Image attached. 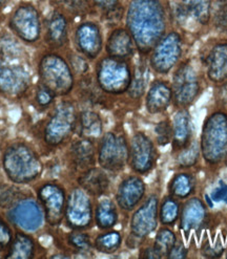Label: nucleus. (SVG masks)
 Instances as JSON below:
<instances>
[{
  "mask_svg": "<svg viewBox=\"0 0 227 259\" xmlns=\"http://www.w3.org/2000/svg\"><path fill=\"white\" fill-rule=\"evenodd\" d=\"M125 22L136 49L141 55H148L173 24L170 0H130Z\"/></svg>",
  "mask_w": 227,
  "mask_h": 259,
  "instance_id": "nucleus-1",
  "label": "nucleus"
},
{
  "mask_svg": "<svg viewBox=\"0 0 227 259\" xmlns=\"http://www.w3.org/2000/svg\"><path fill=\"white\" fill-rule=\"evenodd\" d=\"M212 0H170L172 23L183 36H200L211 28Z\"/></svg>",
  "mask_w": 227,
  "mask_h": 259,
  "instance_id": "nucleus-2",
  "label": "nucleus"
},
{
  "mask_svg": "<svg viewBox=\"0 0 227 259\" xmlns=\"http://www.w3.org/2000/svg\"><path fill=\"white\" fill-rule=\"evenodd\" d=\"M194 59L182 60L174 70L172 80L173 103L179 109L188 108L203 93V77Z\"/></svg>",
  "mask_w": 227,
  "mask_h": 259,
  "instance_id": "nucleus-3",
  "label": "nucleus"
},
{
  "mask_svg": "<svg viewBox=\"0 0 227 259\" xmlns=\"http://www.w3.org/2000/svg\"><path fill=\"white\" fill-rule=\"evenodd\" d=\"M4 167L10 180L17 184L34 181L42 171V163L37 153L22 143L14 144L6 150Z\"/></svg>",
  "mask_w": 227,
  "mask_h": 259,
  "instance_id": "nucleus-4",
  "label": "nucleus"
},
{
  "mask_svg": "<svg viewBox=\"0 0 227 259\" xmlns=\"http://www.w3.org/2000/svg\"><path fill=\"white\" fill-rule=\"evenodd\" d=\"M202 148L207 162L218 164L227 153V107L221 105L206 118Z\"/></svg>",
  "mask_w": 227,
  "mask_h": 259,
  "instance_id": "nucleus-5",
  "label": "nucleus"
},
{
  "mask_svg": "<svg viewBox=\"0 0 227 259\" xmlns=\"http://www.w3.org/2000/svg\"><path fill=\"white\" fill-rule=\"evenodd\" d=\"M132 79V68L126 59H118L107 56L97 63V85L106 94H124L129 91Z\"/></svg>",
  "mask_w": 227,
  "mask_h": 259,
  "instance_id": "nucleus-6",
  "label": "nucleus"
},
{
  "mask_svg": "<svg viewBox=\"0 0 227 259\" xmlns=\"http://www.w3.org/2000/svg\"><path fill=\"white\" fill-rule=\"evenodd\" d=\"M200 65L207 81L217 88L227 84V35L209 39L200 54Z\"/></svg>",
  "mask_w": 227,
  "mask_h": 259,
  "instance_id": "nucleus-7",
  "label": "nucleus"
},
{
  "mask_svg": "<svg viewBox=\"0 0 227 259\" xmlns=\"http://www.w3.org/2000/svg\"><path fill=\"white\" fill-rule=\"evenodd\" d=\"M41 84L56 97L65 96L74 88L73 71L67 62L58 55L45 56L39 63Z\"/></svg>",
  "mask_w": 227,
  "mask_h": 259,
  "instance_id": "nucleus-8",
  "label": "nucleus"
},
{
  "mask_svg": "<svg viewBox=\"0 0 227 259\" xmlns=\"http://www.w3.org/2000/svg\"><path fill=\"white\" fill-rule=\"evenodd\" d=\"M184 36L178 30L168 31L149 53V66L159 75H167L183 60Z\"/></svg>",
  "mask_w": 227,
  "mask_h": 259,
  "instance_id": "nucleus-9",
  "label": "nucleus"
},
{
  "mask_svg": "<svg viewBox=\"0 0 227 259\" xmlns=\"http://www.w3.org/2000/svg\"><path fill=\"white\" fill-rule=\"evenodd\" d=\"M78 114L72 102H61L56 106L45 129V138L53 146L60 145L72 135L77 127Z\"/></svg>",
  "mask_w": 227,
  "mask_h": 259,
  "instance_id": "nucleus-10",
  "label": "nucleus"
},
{
  "mask_svg": "<svg viewBox=\"0 0 227 259\" xmlns=\"http://www.w3.org/2000/svg\"><path fill=\"white\" fill-rule=\"evenodd\" d=\"M127 159L129 148L125 138L115 133L104 135L99 146V163L101 167L110 171H119L124 168Z\"/></svg>",
  "mask_w": 227,
  "mask_h": 259,
  "instance_id": "nucleus-11",
  "label": "nucleus"
},
{
  "mask_svg": "<svg viewBox=\"0 0 227 259\" xmlns=\"http://www.w3.org/2000/svg\"><path fill=\"white\" fill-rule=\"evenodd\" d=\"M13 32L26 42H36L41 34V23L37 10L30 4L19 6L11 17Z\"/></svg>",
  "mask_w": 227,
  "mask_h": 259,
  "instance_id": "nucleus-12",
  "label": "nucleus"
},
{
  "mask_svg": "<svg viewBox=\"0 0 227 259\" xmlns=\"http://www.w3.org/2000/svg\"><path fill=\"white\" fill-rule=\"evenodd\" d=\"M74 40L77 50L88 59H96L103 48L101 27L96 22L85 21L76 27Z\"/></svg>",
  "mask_w": 227,
  "mask_h": 259,
  "instance_id": "nucleus-13",
  "label": "nucleus"
},
{
  "mask_svg": "<svg viewBox=\"0 0 227 259\" xmlns=\"http://www.w3.org/2000/svg\"><path fill=\"white\" fill-rule=\"evenodd\" d=\"M38 197L50 225H58L65 212V195L61 187L52 183L45 184L38 190Z\"/></svg>",
  "mask_w": 227,
  "mask_h": 259,
  "instance_id": "nucleus-14",
  "label": "nucleus"
},
{
  "mask_svg": "<svg viewBox=\"0 0 227 259\" xmlns=\"http://www.w3.org/2000/svg\"><path fill=\"white\" fill-rule=\"evenodd\" d=\"M30 83V74L23 66L9 64L0 58V92L18 96L28 89Z\"/></svg>",
  "mask_w": 227,
  "mask_h": 259,
  "instance_id": "nucleus-15",
  "label": "nucleus"
},
{
  "mask_svg": "<svg viewBox=\"0 0 227 259\" xmlns=\"http://www.w3.org/2000/svg\"><path fill=\"white\" fill-rule=\"evenodd\" d=\"M65 214L67 224L72 228H88L92 223V204L87 193L80 189H75L70 193Z\"/></svg>",
  "mask_w": 227,
  "mask_h": 259,
  "instance_id": "nucleus-16",
  "label": "nucleus"
},
{
  "mask_svg": "<svg viewBox=\"0 0 227 259\" xmlns=\"http://www.w3.org/2000/svg\"><path fill=\"white\" fill-rule=\"evenodd\" d=\"M158 199L156 196H150L141 208H139L131 222L132 235L137 238H143L154 231L157 226Z\"/></svg>",
  "mask_w": 227,
  "mask_h": 259,
  "instance_id": "nucleus-17",
  "label": "nucleus"
},
{
  "mask_svg": "<svg viewBox=\"0 0 227 259\" xmlns=\"http://www.w3.org/2000/svg\"><path fill=\"white\" fill-rule=\"evenodd\" d=\"M155 160L156 153L152 141L143 134L135 135L131 144L132 167L140 174H145L152 169Z\"/></svg>",
  "mask_w": 227,
  "mask_h": 259,
  "instance_id": "nucleus-18",
  "label": "nucleus"
},
{
  "mask_svg": "<svg viewBox=\"0 0 227 259\" xmlns=\"http://www.w3.org/2000/svg\"><path fill=\"white\" fill-rule=\"evenodd\" d=\"M13 223L26 231H35L44 221V215L36 201L32 199L22 200L10 212Z\"/></svg>",
  "mask_w": 227,
  "mask_h": 259,
  "instance_id": "nucleus-19",
  "label": "nucleus"
},
{
  "mask_svg": "<svg viewBox=\"0 0 227 259\" xmlns=\"http://www.w3.org/2000/svg\"><path fill=\"white\" fill-rule=\"evenodd\" d=\"M173 103L172 84L166 80H156L146 94L145 107L152 114L162 113Z\"/></svg>",
  "mask_w": 227,
  "mask_h": 259,
  "instance_id": "nucleus-20",
  "label": "nucleus"
},
{
  "mask_svg": "<svg viewBox=\"0 0 227 259\" xmlns=\"http://www.w3.org/2000/svg\"><path fill=\"white\" fill-rule=\"evenodd\" d=\"M106 54L118 59H129L135 53V41L127 28L117 27L109 34L106 45Z\"/></svg>",
  "mask_w": 227,
  "mask_h": 259,
  "instance_id": "nucleus-21",
  "label": "nucleus"
},
{
  "mask_svg": "<svg viewBox=\"0 0 227 259\" xmlns=\"http://www.w3.org/2000/svg\"><path fill=\"white\" fill-rule=\"evenodd\" d=\"M145 186L143 181L137 177H130L125 179L119 186L117 193V201L119 206L126 210H133L136 205L143 197Z\"/></svg>",
  "mask_w": 227,
  "mask_h": 259,
  "instance_id": "nucleus-22",
  "label": "nucleus"
},
{
  "mask_svg": "<svg viewBox=\"0 0 227 259\" xmlns=\"http://www.w3.org/2000/svg\"><path fill=\"white\" fill-rule=\"evenodd\" d=\"M193 135L192 118L186 108L179 109L173 121V137H174V148L183 149L188 146V142Z\"/></svg>",
  "mask_w": 227,
  "mask_h": 259,
  "instance_id": "nucleus-23",
  "label": "nucleus"
},
{
  "mask_svg": "<svg viewBox=\"0 0 227 259\" xmlns=\"http://www.w3.org/2000/svg\"><path fill=\"white\" fill-rule=\"evenodd\" d=\"M68 23L66 17L59 12H54L47 24V41L53 48H61L67 41Z\"/></svg>",
  "mask_w": 227,
  "mask_h": 259,
  "instance_id": "nucleus-24",
  "label": "nucleus"
},
{
  "mask_svg": "<svg viewBox=\"0 0 227 259\" xmlns=\"http://www.w3.org/2000/svg\"><path fill=\"white\" fill-rule=\"evenodd\" d=\"M79 184L85 192L91 195L104 194L109 186V181L105 172L99 168H91L79 178Z\"/></svg>",
  "mask_w": 227,
  "mask_h": 259,
  "instance_id": "nucleus-25",
  "label": "nucleus"
},
{
  "mask_svg": "<svg viewBox=\"0 0 227 259\" xmlns=\"http://www.w3.org/2000/svg\"><path fill=\"white\" fill-rule=\"evenodd\" d=\"M70 160L78 170L87 171L95 163V148L91 140L84 139L75 142L69 150Z\"/></svg>",
  "mask_w": 227,
  "mask_h": 259,
  "instance_id": "nucleus-26",
  "label": "nucleus"
},
{
  "mask_svg": "<svg viewBox=\"0 0 227 259\" xmlns=\"http://www.w3.org/2000/svg\"><path fill=\"white\" fill-rule=\"evenodd\" d=\"M205 219V208L200 199H191L184 207L181 227L185 232L201 227Z\"/></svg>",
  "mask_w": 227,
  "mask_h": 259,
  "instance_id": "nucleus-27",
  "label": "nucleus"
},
{
  "mask_svg": "<svg viewBox=\"0 0 227 259\" xmlns=\"http://www.w3.org/2000/svg\"><path fill=\"white\" fill-rule=\"evenodd\" d=\"M79 135L84 139H97L102 134V121L99 114L92 110L82 111L78 116Z\"/></svg>",
  "mask_w": 227,
  "mask_h": 259,
  "instance_id": "nucleus-28",
  "label": "nucleus"
},
{
  "mask_svg": "<svg viewBox=\"0 0 227 259\" xmlns=\"http://www.w3.org/2000/svg\"><path fill=\"white\" fill-rule=\"evenodd\" d=\"M118 213L115 204L109 199H103L96 208V221L101 229L111 228L117 223Z\"/></svg>",
  "mask_w": 227,
  "mask_h": 259,
  "instance_id": "nucleus-29",
  "label": "nucleus"
},
{
  "mask_svg": "<svg viewBox=\"0 0 227 259\" xmlns=\"http://www.w3.org/2000/svg\"><path fill=\"white\" fill-rule=\"evenodd\" d=\"M34 241L31 237L24 234H17L13 243L11 244V249L8 258L13 259H27L32 258L34 254Z\"/></svg>",
  "mask_w": 227,
  "mask_h": 259,
  "instance_id": "nucleus-30",
  "label": "nucleus"
},
{
  "mask_svg": "<svg viewBox=\"0 0 227 259\" xmlns=\"http://www.w3.org/2000/svg\"><path fill=\"white\" fill-rule=\"evenodd\" d=\"M211 28L218 34L227 35V0H212Z\"/></svg>",
  "mask_w": 227,
  "mask_h": 259,
  "instance_id": "nucleus-31",
  "label": "nucleus"
},
{
  "mask_svg": "<svg viewBox=\"0 0 227 259\" xmlns=\"http://www.w3.org/2000/svg\"><path fill=\"white\" fill-rule=\"evenodd\" d=\"M195 180L192 176L182 174L175 177L169 184V191L179 198H185L195 190Z\"/></svg>",
  "mask_w": 227,
  "mask_h": 259,
  "instance_id": "nucleus-32",
  "label": "nucleus"
},
{
  "mask_svg": "<svg viewBox=\"0 0 227 259\" xmlns=\"http://www.w3.org/2000/svg\"><path fill=\"white\" fill-rule=\"evenodd\" d=\"M121 244V235L118 232H108L98 236L95 240L96 249L106 254H111L116 252Z\"/></svg>",
  "mask_w": 227,
  "mask_h": 259,
  "instance_id": "nucleus-33",
  "label": "nucleus"
},
{
  "mask_svg": "<svg viewBox=\"0 0 227 259\" xmlns=\"http://www.w3.org/2000/svg\"><path fill=\"white\" fill-rule=\"evenodd\" d=\"M175 243L176 236L173 231H170L168 229H162L157 234V237H156L154 249L160 257H162L164 255H168L170 250L175 246Z\"/></svg>",
  "mask_w": 227,
  "mask_h": 259,
  "instance_id": "nucleus-34",
  "label": "nucleus"
},
{
  "mask_svg": "<svg viewBox=\"0 0 227 259\" xmlns=\"http://www.w3.org/2000/svg\"><path fill=\"white\" fill-rule=\"evenodd\" d=\"M146 88V79H145V66L140 64L137 66L133 73V79L129 91L127 93L134 99H139L143 96Z\"/></svg>",
  "mask_w": 227,
  "mask_h": 259,
  "instance_id": "nucleus-35",
  "label": "nucleus"
},
{
  "mask_svg": "<svg viewBox=\"0 0 227 259\" xmlns=\"http://www.w3.org/2000/svg\"><path fill=\"white\" fill-rule=\"evenodd\" d=\"M22 194L17 187L0 185V208L7 209L15 206L20 200Z\"/></svg>",
  "mask_w": 227,
  "mask_h": 259,
  "instance_id": "nucleus-36",
  "label": "nucleus"
},
{
  "mask_svg": "<svg viewBox=\"0 0 227 259\" xmlns=\"http://www.w3.org/2000/svg\"><path fill=\"white\" fill-rule=\"evenodd\" d=\"M179 206L173 198H165L160 209V220L164 225H172L177 221Z\"/></svg>",
  "mask_w": 227,
  "mask_h": 259,
  "instance_id": "nucleus-37",
  "label": "nucleus"
},
{
  "mask_svg": "<svg viewBox=\"0 0 227 259\" xmlns=\"http://www.w3.org/2000/svg\"><path fill=\"white\" fill-rule=\"evenodd\" d=\"M199 160V145L196 141L184 148L178 155V165L181 167H191Z\"/></svg>",
  "mask_w": 227,
  "mask_h": 259,
  "instance_id": "nucleus-38",
  "label": "nucleus"
},
{
  "mask_svg": "<svg viewBox=\"0 0 227 259\" xmlns=\"http://www.w3.org/2000/svg\"><path fill=\"white\" fill-rule=\"evenodd\" d=\"M224 247L223 241L220 234H218L214 240H211L209 237L202 244V253L206 257H219L223 254Z\"/></svg>",
  "mask_w": 227,
  "mask_h": 259,
  "instance_id": "nucleus-39",
  "label": "nucleus"
},
{
  "mask_svg": "<svg viewBox=\"0 0 227 259\" xmlns=\"http://www.w3.org/2000/svg\"><path fill=\"white\" fill-rule=\"evenodd\" d=\"M67 10L76 16H84L91 12L93 7L92 0H66Z\"/></svg>",
  "mask_w": 227,
  "mask_h": 259,
  "instance_id": "nucleus-40",
  "label": "nucleus"
},
{
  "mask_svg": "<svg viewBox=\"0 0 227 259\" xmlns=\"http://www.w3.org/2000/svg\"><path fill=\"white\" fill-rule=\"evenodd\" d=\"M156 137L159 145L165 146L170 142L173 137V126L170 125L169 121H162L155 128Z\"/></svg>",
  "mask_w": 227,
  "mask_h": 259,
  "instance_id": "nucleus-41",
  "label": "nucleus"
},
{
  "mask_svg": "<svg viewBox=\"0 0 227 259\" xmlns=\"http://www.w3.org/2000/svg\"><path fill=\"white\" fill-rule=\"evenodd\" d=\"M35 93V101L38 106L41 108L49 107L53 103V101L56 97L50 90H48L46 86H44L41 83L37 86Z\"/></svg>",
  "mask_w": 227,
  "mask_h": 259,
  "instance_id": "nucleus-42",
  "label": "nucleus"
},
{
  "mask_svg": "<svg viewBox=\"0 0 227 259\" xmlns=\"http://www.w3.org/2000/svg\"><path fill=\"white\" fill-rule=\"evenodd\" d=\"M0 53L3 54L4 57L16 58L21 54V49L16 41L12 40L11 38H3L0 40Z\"/></svg>",
  "mask_w": 227,
  "mask_h": 259,
  "instance_id": "nucleus-43",
  "label": "nucleus"
},
{
  "mask_svg": "<svg viewBox=\"0 0 227 259\" xmlns=\"http://www.w3.org/2000/svg\"><path fill=\"white\" fill-rule=\"evenodd\" d=\"M68 243L79 251H87L91 248V240L87 234L73 233L68 236Z\"/></svg>",
  "mask_w": 227,
  "mask_h": 259,
  "instance_id": "nucleus-44",
  "label": "nucleus"
},
{
  "mask_svg": "<svg viewBox=\"0 0 227 259\" xmlns=\"http://www.w3.org/2000/svg\"><path fill=\"white\" fill-rule=\"evenodd\" d=\"M92 4L94 9L100 12L101 15L122 6L121 0H92Z\"/></svg>",
  "mask_w": 227,
  "mask_h": 259,
  "instance_id": "nucleus-45",
  "label": "nucleus"
},
{
  "mask_svg": "<svg viewBox=\"0 0 227 259\" xmlns=\"http://www.w3.org/2000/svg\"><path fill=\"white\" fill-rule=\"evenodd\" d=\"M69 59H70V63H72V67L76 74L84 75L89 70L88 61L85 60L83 57L76 54H72L69 57Z\"/></svg>",
  "mask_w": 227,
  "mask_h": 259,
  "instance_id": "nucleus-46",
  "label": "nucleus"
},
{
  "mask_svg": "<svg viewBox=\"0 0 227 259\" xmlns=\"http://www.w3.org/2000/svg\"><path fill=\"white\" fill-rule=\"evenodd\" d=\"M210 197L216 203H227V184L221 181L217 188L211 192Z\"/></svg>",
  "mask_w": 227,
  "mask_h": 259,
  "instance_id": "nucleus-47",
  "label": "nucleus"
},
{
  "mask_svg": "<svg viewBox=\"0 0 227 259\" xmlns=\"http://www.w3.org/2000/svg\"><path fill=\"white\" fill-rule=\"evenodd\" d=\"M12 241V233L8 226L0 220V249L7 248Z\"/></svg>",
  "mask_w": 227,
  "mask_h": 259,
  "instance_id": "nucleus-48",
  "label": "nucleus"
},
{
  "mask_svg": "<svg viewBox=\"0 0 227 259\" xmlns=\"http://www.w3.org/2000/svg\"><path fill=\"white\" fill-rule=\"evenodd\" d=\"M187 256V250L184 248L182 243H175L173 249L170 250L167 257L169 258H185Z\"/></svg>",
  "mask_w": 227,
  "mask_h": 259,
  "instance_id": "nucleus-49",
  "label": "nucleus"
},
{
  "mask_svg": "<svg viewBox=\"0 0 227 259\" xmlns=\"http://www.w3.org/2000/svg\"><path fill=\"white\" fill-rule=\"evenodd\" d=\"M142 257H144V258H160L158 253L155 251L154 247L153 248H147L146 250H144Z\"/></svg>",
  "mask_w": 227,
  "mask_h": 259,
  "instance_id": "nucleus-50",
  "label": "nucleus"
},
{
  "mask_svg": "<svg viewBox=\"0 0 227 259\" xmlns=\"http://www.w3.org/2000/svg\"><path fill=\"white\" fill-rule=\"evenodd\" d=\"M52 2H53L55 5H57V6H60V5H64V6H65L66 0H52Z\"/></svg>",
  "mask_w": 227,
  "mask_h": 259,
  "instance_id": "nucleus-51",
  "label": "nucleus"
},
{
  "mask_svg": "<svg viewBox=\"0 0 227 259\" xmlns=\"http://www.w3.org/2000/svg\"><path fill=\"white\" fill-rule=\"evenodd\" d=\"M9 3V0H0V8L6 6Z\"/></svg>",
  "mask_w": 227,
  "mask_h": 259,
  "instance_id": "nucleus-52",
  "label": "nucleus"
},
{
  "mask_svg": "<svg viewBox=\"0 0 227 259\" xmlns=\"http://www.w3.org/2000/svg\"><path fill=\"white\" fill-rule=\"evenodd\" d=\"M225 164H226V166H227V153H226V155H225Z\"/></svg>",
  "mask_w": 227,
  "mask_h": 259,
  "instance_id": "nucleus-53",
  "label": "nucleus"
},
{
  "mask_svg": "<svg viewBox=\"0 0 227 259\" xmlns=\"http://www.w3.org/2000/svg\"><path fill=\"white\" fill-rule=\"evenodd\" d=\"M225 103H227V98H226V101H225Z\"/></svg>",
  "mask_w": 227,
  "mask_h": 259,
  "instance_id": "nucleus-54",
  "label": "nucleus"
},
{
  "mask_svg": "<svg viewBox=\"0 0 227 259\" xmlns=\"http://www.w3.org/2000/svg\"><path fill=\"white\" fill-rule=\"evenodd\" d=\"M226 253H227V252H226ZM226 257H227V256H226Z\"/></svg>",
  "mask_w": 227,
  "mask_h": 259,
  "instance_id": "nucleus-55",
  "label": "nucleus"
}]
</instances>
